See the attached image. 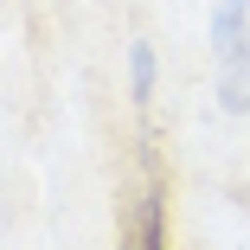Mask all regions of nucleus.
I'll list each match as a JSON object with an SVG mask.
<instances>
[{
  "label": "nucleus",
  "mask_w": 250,
  "mask_h": 250,
  "mask_svg": "<svg viewBox=\"0 0 250 250\" xmlns=\"http://www.w3.org/2000/svg\"><path fill=\"white\" fill-rule=\"evenodd\" d=\"M212 52H218V96L225 109H250V0H218L212 13Z\"/></svg>",
  "instance_id": "nucleus-1"
},
{
  "label": "nucleus",
  "mask_w": 250,
  "mask_h": 250,
  "mask_svg": "<svg viewBox=\"0 0 250 250\" xmlns=\"http://www.w3.org/2000/svg\"><path fill=\"white\" fill-rule=\"evenodd\" d=\"M128 250H167V212H161V192H141L135 206V237Z\"/></svg>",
  "instance_id": "nucleus-2"
},
{
  "label": "nucleus",
  "mask_w": 250,
  "mask_h": 250,
  "mask_svg": "<svg viewBox=\"0 0 250 250\" xmlns=\"http://www.w3.org/2000/svg\"><path fill=\"white\" fill-rule=\"evenodd\" d=\"M128 83H135V109L154 103V45H128Z\"/></svg>",
  "instance_id": "nucleus-3"
}]
</instances>
